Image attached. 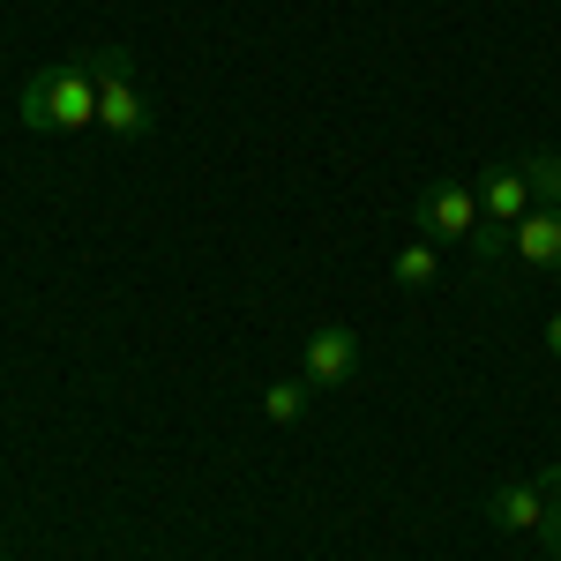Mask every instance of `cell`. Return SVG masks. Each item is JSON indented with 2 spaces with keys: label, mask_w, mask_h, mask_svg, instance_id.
Returning <instances> with one entry per match:
<instances>
[{
  "label": "cell",
  "mask_w": 561,
  "mask_h": 561,
  "mask_svg": "<svg viewBox=\"0 0 561 561\" xmlns=\"http://www.w3.org/2000/svg\"><path fill=\"white\" fill-rule=\"evenodd\" d=\"M98 121V83H90L83 60H60L23 83V128L38 135H68V128H90Z\"/></svg>",
  "instance_id": "1"
},
{
  "label": "cell",
  "mask_w": 561,
  "mask_h": 561,
  "mask_svg": "<svg viewBox=\"0 0 561 561\" xmlns=\"http://www.w3.org/2000/svg\"><path fill=\"white\" fill-rule=\"evenodd\" d=\"M83 68H90V83H98V128H113V135H150V98L135 90V76H128V53L121 45H90L83 53Z\"/></svg>",
  "instance_id": "2"
},
{
  "label": "cell",
  "mask_w": 561,
  "mask_h": 561,
  "mask_svg": "<svg viewBox=\"0 0 561 561\" xmlns=\"http://www.w3.org/2000/svg\"><path fill=\"white\" fill-rule=\"evenodd\" d=\"M412 232L420 240H472L479 232V180H427L412 203Z\"/></svg>",
  "instance_id": "3"
},
{
  "label": "cell",
  "mask_w": 561,
  "mask_h": 561,
  "mask_svg": "<svg viewBox=\"0 0 561 561\" xmlns=\"http://www.w3.org/2000/svg\"><path fill=\"white\" fill-rule=\"evenodd\" d=\"M554 494H561V465H547L539 479H502V486L486 494V524H494V531H539V517H547Z\"/></svg>",
  "instance_id": "4"
},
{
  "label": "cell",
  "mask_w": 561,
  "mask_h": 561,
  "mask_svg": "<svg viewBox=\"0 0 561 561\" xmlns=\"http://www.w3.org/2000/svg\"><path fill=\"white\" fill-rule=\"evenodd\" d=\"M352 367H359V337H352L345 322H322L314 337L300 345V382L314 389V397H330V389L352 382Z\"/></svg>",
  "instance_id": "5"
},
{
  "label": "cell",
  "mask_w": 561,
  "mask_h": 561,
  "mask_svg": "<svg viewBox=\"0 0 561 561\" xmlns=\"http://www.w3.org/2000/svg\"><path fill=\"white\" fill-rule=\"evenodd\" d=\"M510 255L524 262V270H561V210H531L517 217V232H510Z\"/></svg>",
  "instance_id": "6"
},
{
  "label": "cell",
  "mask_w": 561,
  "mask_h": 561,
  "mask_svg": "<svg viewBox=\"0 0 561 561\" xmlns=\"http://www.w3.org/2000/svg\"><path fill=\"white\" fill-rule=\"evenodd\" d=\"M524 210H531L524 165H494V173H479V225H517Z\"/></svg>",
  "instance_id": "7"
},
{
  "label": "cell",
  "mask_w": 561,
  "mask_h": 561,
  "mask_svg": "<svg viewBox=\"0 0 561 561\" xmlns=\"http://www.w3.org/2000/svg\"><path fill=\"white\" fill-rule=\"evenodd\" d=\"M389 285H404V293L442 285V248H434V240H404V248H397V262H389Z\"/></svg>",
  "instance_id": "8"
},
{
  "label": "cell",
  "mask_w": 561,
  "mask_h": 561,
  "mask_svg": "<svg viewBox=\"0 0 561 561\" xmlns=\"http://www.w3.org/2000/svg\"><path fill=\"white\" fill-rule=\"evenodd\" d=\"M517 165H524L531 203H539V210H561V158H554V150H531V158H517Z\"/></svg>",
  "instance_id": "9"
},
{
  "label": "cell",
  "mask_w": 561,
  "mask_h": 561,
  "mask_svg": "<svg viewBox=\"0 0 561 561\" xmlns=\"http://www.w3.org/2000/svg\"><path fill=\"white\" fill-rule=\"evenodd\" d=\"M307 397H314V389H307L300 375H293V382H270L262 389V420H270V427H293V420L307 412Z\"/></svg>",
  "instance_id": "10"
},
{
  "label": "cell",
  "mask_w": 561,
  "mask_h": 561,
  "mask_svg": "<svg viewBox=\"0 0 561 561\" xmlns=\"http://www.w3.org/2000/svg\"><path fill=\"white\" fill-rule=\"evenodd\" d=\"M539 547H547V554L561 561V494L547 502V517H539Z\"/></svg>",
  "instance_id": "11"
},
{
  "label": "cell",
  "mask_w": 561,
  "mask_h": 561,
  "mask_svg": "<svg viewBox=\"0 0 561 561\" xmlns=\"http://www.w3.org/2000/svg\"><path fill=\"white\" fill-rule=\"evenodd\" d=\"M547 352H554V359H561V307H554V314H547Z\"/></svg>",
  "instance_id": "12"
}]
</instances>
